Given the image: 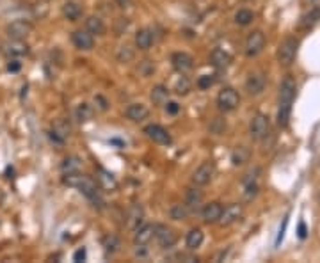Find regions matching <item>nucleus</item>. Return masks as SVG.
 Here are the masks:
<instances>
[{
    "instance_id": "1",
    "label": "nucleus",
    "mask_w": 320,
    "mask_h": 263,
    "mask_svg": "<svg viewBox=\"0 0 320 263\" xmlns=\"http://www.w3.org/2000/svg\"><path fill=\"white\" fill-rule=\"evenodd\" d=\"M297 84L292 77H285L279 85L278 95V125L281 128H286L290 123V116H292V103L296 100Z\"/></svg>"
},
{
    "instance_id": "2",
    "label": "nucleus",
    "mask_w": 320,
    "mask_h": 263,
    "mask_svg": "<svg viewBox=\"0 0 320 263\" xmlns=\"http://www.w3.org/2000/svg\"><path fill=\"white\" fill-rule=\"evenodd\" d=\"M63 182H64V185L73 187V189L80 190V192L84 194L89 201H93V203H103L102 196H100L98 183H96V180H93L91 176L80 174V171L70 172V174H64Z\"/></svg>"
},
{
    "instance_id": "3",
    "label": "nucleus",
    "mask_w": 320,
    "mask_h": 263,
    "mask_svg": "<svg viewBox=\"0 0 320 263\" xmlns=\"http://www.w3.org/2000/svg\"><path fill=\"white\" fill-rule=\"evenodd\" d=\"M297 48H299V41H297L294 36H288L285 38L278 46V52H276V57H278V63L281 66H290L294 63L297 55Z\"/></svg>"
},
{
    "instance_id": "4",
    "label": "nucleus",
    "mask_w": 320,
    "mask_h": 263,
    "mask_svg": "<svg viewBox=\"0 0 320 263\" xmlns=\"http://www.w3.org/2000/svg\"><path fill=\"white\" fill-rule=\"evenodd\" d=\"M271 133V120L267 114H254L249 123V135L253 140H264Z\"/></svg>"
},
{
    "instance_id": "5",
    "label": "nucleus",
    "mask_w": 320,
    "mask_h": 263,
    "mask_svg": "<svg viewBox=\"0 0 320 263\" xmlns=\"http://www.w3.org/2000/svg\"><path fill=\"white\" fill-rule=\"evenodd\" d=\"M239 103H240V96L233 87H224L217 95V107L222 112H233L239 107Z\"/></svg>"
},
{
    "instance_id": "6",
    "label": "nucleus",
    "mask_w": 320,
    "mask_h": 263,
    "mask_svg": "<svg viewBox=\"0 0 320 263\" xmlns=\"http://www.w3.org/2000/svg\"><path fill=\"white\" fill-rule=\"evenodd\" d=\"M34 25L28 20H14L6 27V34L9 39H25L32 34Z\"/></svg>"
},
{
    "instance_id": "7",
    "label": "nucleus",
    "mask_w": 320,
    "mask_h": 263,
    "mask_svg": "<svg viewBox=\"0 0 320 263\" xmlns=\"http://www.w3.org/2000/svg\"><path fill=\"white\" fill-rule=\"evenodd\" d=\"M242 214H244L242 204L229 203L226 208H222V214H221V217H219L217 224L221 226V228H228V226L235 224L237 221H240V219H242Z\"/></svg>"
},
{
    "instance_id": "8",
    "label": "nucleus",
    "mask_w": 320,
    "mask_h": 263,
    "mask_svg": "<svg viewBox=\"0 0 320 263\" xmlns=\"http://www.w3.org/2000/svg\"><path fill=\"white\" fill-rule=\"evenodd\" d=\"M265 48V34L261 31H254L247 36L246 45H244V50H246L247 57H256L264 52Z\"/></svg>"
},
{
    "instance_id": "9",
    "label": "nucleus",
    "mask_w": 320,
    "mask_h": 263,
    "mask_svg": "<svg viewBox=\"0 0 320 263\" xmlns=\"http://www.w3.org/2000/svg\"><path fill=\"white\" fill-rule=\"evenodd\" d=\"M153 239H157L159 246L164 247V249H169V247H172L178 242L176 231L165 224H155V237H153Z\"/></svg>"
},
{
    "instance_id": "10",
    "label": "nucleus",
    "mask_w": 320,
    "mask_h": 263,
    "mask_svg": "<svg viewBox=\"0 0 320 263\" xmlns=\"http://www.w3.org/2000/svg\"><path fill=\"white\" fill-rule=\"evenodd\" d=\"M125 224H127V228L130 231H135V229L144 224V208H142V204L134 203L128 208L127 215H125Z\"/></svg>"
},
{
    "instance_id": "11",
    "label": "nucleus",
    "mask_w": 320,
    "mask_h": 263,
    "mask_svg": "<svg viewBox=\"0 0 320 263\" xmlns=\"http://www.w3.org/2000/svg\"><path fill=\"white\" fill-rule=\"evenodd\" d=\"M214 174H215V165L212 164V162H203V164L194 171L192 183L197 187L208 185V183L212 182V178H214Z\"/></svg>"
},
{
    "instance_id": "12",
    "label": "nucleus",
    "mask_w": 320,
    "mask_h": 263,
    "mask_svg": "<svg viewBox=\"0 0 320 263\" xmlns=\"http://www.w3.org/2000/svg\"><path fill=\"white\" fill-rule=\"evenodd\" d=\"M144 133L148 135L150 140H153L155 144H160V146H169V144L172 142L171 139V133L165 130L164 127H160V125H148V127L144 128Z\"/></svg>"
},
{
    "instance_id": "13",
    "label": "nucleus",
    "mask_w": 320,
    "mask_h": 263,
    "mask_svg": "<svg viewBox=\"0 0 320 263\" xmlns=\"http://www.w3.org/2000/svg\"><path fill=\"white\" fill-rule=\"evenodd\" d=\"M71 41H73L75 48L84 50V52H89V50L95 48V36L85 31V28L84 31H82V28L75 31L73 34H71Z\"/></svg>"
},
{
    "instance_id": "14",
    "label": "nucleus",
    "mask_w": 320,
    "mask_h": 263,
    "mask_svg": "<svg viewBox=\"0 0 320 263\" xmlns=\"http://www.w3.org/2000/svg\"><path fill=\"white\" fill-rule=\"evenodd\" d=\"M48 133H50V139L55 144H64V140H66L71 133V127L66 120H55L52 125V130Z\"/></svg>"
},
{
    "instance_id": "15",
    "label": "nucleus",
    "mask_w": 320,
    "mask_h": 263,
    "mask_svg": "<svg viewBox=\"0 0 320 263\" xmlns=\"http://www.w3.org/2000/svg\"><path fill=\"white\" fill-rule=\"evenodd\" d=\"M171 64L180 75H185L194 68V59L192 55H189L185 52H176L171 55Z\"/></svg>"
},
{
    "instance_id": "16",
    "label": "nucleus",
    "mask_w": 320,
    "mask_h": 263,
    "mask_svg": "<svg viewBox=\"0 0 320 263\" xmlns=\"http://www.w3.org/2000/svg\"><path fill=\"white\" fill-rule=\"evenodd\" d=\"M265 84H267V78H265V75L260 73V71H254V73H251L249 77H247L246 91L249 93L251 96H256V95H260V93L265 89Z\"/></svg>"
},
{
    "instance_id": "17",
    "label": "nucleus",
    "mask_w": 320,
    "mask_h": 263,
    "mask_svg": "<svg viewBox=\"0 0 320 263\" xmlns=\"http://www.w3.org/2000/svg\"><path fill=\"white\" fill-rule=\"evenodd\" d=\"M221 214H222V204L219 201H210L201 210V217H203V221L207 224H215L219 221V217H221Z\"/></svg>"
},
{
    "instance_id": "18",
    "label": "nucleus",
    "mask_w": 320,
    "mask_h": 263,
    "mask_svg": "<svg viewBox=\"0 0 320 263\" xmlns=\"http://www.w3.org/2000/svg\"><path fill=\"white\" fill-rule=\"evenodd\" d=\"M96 183H98L100 189L107 190V192H114V190L118 189L116 178H114L109 171H105V169H102V167L96 169Z\"/></svg>"
},
{
    "instance_id": "19",
    "label": "nucleus",
    "mask_w": 320,
    "mask_h": 263,
    "mask_svg": "<svg viewBox=\"0 0 320 263\" xmlns=\"http://www.w3.org/2000/svg\"><path fill=\"white\" fill-rule=\"evenodd\" d=\"M125 116L130 121H134V123H141V121H144L150 116V109L146 105H142V103H132L125 110Z\"/></svg>"
},
{
    "instance_id": "20",
    "label": "nucleus",
    "mask_w": 320,
    "mask_h": 263,
    "mask_svg": "<svg viewBox=\"0 0 320 263\" xmlns=\"http://www.w3.org/2000/svg\"><path fill=\"white\" fill-rule=\"evenodd\" d=\"M210 64L217 70H226V68L231 64V55H229L226 50L222 48H215L212 50L210 53Z\"/></svg>"
},
{
    "instance_id": "21",
    "label": "nucleus",
    "mask_w": 320,
    "mask_h": 263,
    "mask_svg": "<svg viewBox=\"0 0 320 263\" xmlns=\"http://www.w3.org/2000/svg\"><path fill=\"white\" fill-rule=\"evenodd\" d=\"M4 48L9 57H23L28 53V45L25 43V39H11Z\"/></svg>"
},
{
    "instance_id": "22",
    "label": "nucleus",
    "mask_w": 320,
    "mask_h": 263,
    "mask_svg": "<svg viewBox=\"0 0 320 263\" xmlns=\"http://www.w3.org/2000/svg\"><path fill=\"white\" fill-rule=\"evenodd\" d=\"M203 190L199 189L197 185L190 187V189H187L185 192V204L190 208V210H196V208H199V204L203 203Z\"/></svg>"
},
{
    "instance_id": "23",
    "label": "nucleus",
    "mask_w": 320,
    "mask_h": 263,
    "mask_svg": "<svg viewBox=\"0 0 320 263\" xmlns=\"http://www.w3.org/2000/svg\"><path fill=\"white\" fill-rule=\"evenodd\" d=\"M153 34L150 28H139L137 32H135V46H137L139 50H142V52H146V50H150L153 46Z\"/></svg>"
},
{
    "instance_id": "24",
    "label": "nucleus",
    "mask_w": 320,
    "mask_h": 263,
    "mask_svg": "<svg viewBox=\"0 0 320 263\" xmlns=\"http://www.w3.org/2000/svg\"><path fill=\"white\" fill-rule=\"evenodd\" d=\"M153 237H155V224H142L141 228L135 229L134 242L135 246H137V244H144L146 246Z\"/></svg>"
},
{
    "instance_id": "25",
    "label": "nucleus",
    "mask_w": 320,
    "mask_h": 263,
    "mask_svg": "<svg viewBox=\"0 0 320 263\" xmlns=\"http://www.w3.org/2000/svg\"><path fill=\"white\" fill-rule=\"evenodd\" d=\"M82 6L78 2H73V0H70V2H66L63 6V14L66 20L70 21H78L82 18Z\"/></svg>"
},
{
    "instance_id": "26",
    "label": "nucleus",
    "mask_w": 320,
    "mask_h": 263,
    "mask_svg": "<svg viewBox=\"0 0 320 263\" xmlns=\"http://www.w3.org/2000/svg\"><path fill=\"white\" fill-rule=\"evenodd\" d=\"M203 240H205L203 231H201L199 228H192L189 233H187V237H185L187 249H189V251H196V249H199L201 244H203Z\"/></svg>"
},
{
    "instance_id": "27",
    "label": "nucleus",
    "mask_w": 320,
    "mask_h": 263,
    "mask_svg": "<svg viewBox=\"0 0 320 263\" xmlns=\"http://www.w3.org/2000/svg\"><path fill=\"white\" fill-rule=\"evenodd\" d=\"M150 100L153 102V105H164L165 102L169 100V89L165 87V85H155V87L152 89V93H150Z\"/></svg>"
},
{
    "instance_id": "28",
    "label": "nucleus",
    "mask_w": 320,
    "mask_h": 263,
    "mask_svg": "<svg viewBox=\"0 0 320 263\" xmlns=\"http://www.w3.org/2000/svg\"><path fill=\"white\" fill-rule=\"evenodd\" d=\"M85 31L91 32L93 36H103L105 34V23L102 18L98 16H89L85 20Z\"/></svg>"
},
{
    "instance_id": "29",
    "label": "nucleus",
    "mask_w": 320,
    "mask_h": 263,
    "mask_svg": "<svg viewBox=\"0 0 320 263\" xmlns=\"http://www.w3.org/2000/svg\"><path fill=\"white\" fill-rule=\"evenodd\" d=\"M190 212L192 210H190L185 203H176V204H172L171 210H169V217H171L172 221H187Z\"/></svg>"
},
{
    "instance_id": "30",
    "label": "nucleus",
    "mask_w": 320,
    "mask_h": 263,
    "mask_svg": "<svg viewBox=\"0 0 320 263\" xmlns=\"http://www.w3.org/2000/svg\"><path fill=\"white\" fill-rule=\"evenodd\" d=\"M80 169H82V160L78 157H75V155L66 157L63 160V164H61V171H63L64 174H70V172H78Z\"/></svg>"
},
{
    "instance_id": "31",
    "label": "nucleus",
    "mask_w": 320,
    "mask_h": 263,
    "mask_svg": "<svg viewBox=\"0 0 320 263\" xmlns=\"http://www.w3.org/2000/svg\"><path fill=\"white\" fill-rule=\"evenodd\" d=\"M102 246L107 254H116V253H120V249H121V240H120V237H116V235H107V237H103Z\"/></svg>"
},
{
    "instance_id": "32",
    "label": "nucleus",
    "mask_w": 320,
    "mask_h": 263,
    "mask_svg": "<svg viewBox=\"0 0 320 263\" xmlns=\"http://www.w3.org/2000/svg\"><path fill=\"white\" fill-rule=\"evenodd\" d=\"M75 116H77V120L80 123H88V121H91L95 118V107L89 105V103H80L77 107V110H75Z\"/></svg>"
},
{
    "instance_id": "33",
    "label": "nucleus",
    "mask_w": 320,
    "mask_h": 263,
    "mask_svg": "<svg viewBox=\"0 0 320 263\" xmlns=\"http://www.w3.org/2000/svg\"><path fill=\"white\" fill-rule=\"evenodd\" d=\"M247 160H249V150H247L246 146H239L233 150V153H231L233 165H244Z\"/></svg>"
},
{
    "instance_id": "34",
    "label": "nucleus",
    "mask_w": 320,
    "mask_h": 263,
    "mask_svg": "<svg viewBox=\"0 0 320 263\" xmlns=\"http://www.w3.org/2000/svg\"><path fill=\"white\" fill-rule=\"evenodd\" d=\"M254 20V13L251 9H239L235 13V23L240 25V27H246V25L253 23Z\"/></svg>"
},
{
    "instance_id": "35",
    "label": "nucleus",
    "mask_w": 320,
    "mask_h": 263,
    "mask_svg": "<svg viewBox=\"0 0 320 263\" xmlns=\"http://www.w3.org/2000/svg\"><path fill=\"white\" fill-rule=\"evenodd\" d=\"M320 20V9H311L310 13L306 14V16H303V20H301L299 27L303 28V31H308V28H311L315 23Z\"/></svg>"
},
{
    "instance_id": "36",
    "label": "nucleus",
    "mask_w": 320,
    "mask_h": 263,
    "mask_svg": "<svg viewBox=\"0 0 320 263\" xmlns=\"http://www.w3.org/2000/svg\"><path fill=\"white\" fill-rule=\"evenodd\" d=\"M116 57H118V61H120V63L127 64V63H132V61H134L135 52H134V48H130L128 45H125V46H121V48L118 50Z\"/></svg>"
},
{
    "instance_id": "37",
    "label": "nucleus",
    "mask_w": 320,
    "mask_h": 263,
    "mask_svg": "<svg viewBox=\"0 0 320 263\" xmlns=\"http://www.w3.org/2000/svg\"><path fill=\"white\" fill-rule=\"evenodd\" d=\"M189 91H190V80L182 75V77H180L178 80H176V84H174V93H176V95L185 96V95H189Z\"/></svg>"
},
{
    "instance_id": "38",
    "label": "nucleus",
    "mask_w": 320,
    "mask_h": 263,
    "mask_svg": "<svg viewBox=\"0 0 320 263\" xmlns=\"http://www.w3.org/2000/svg\"><path fill=\"white\" fill-rule=\"evenodd\" d=\"M215 80H217V78H215V75H201V77L197 78L196 85L199 89H210L212 85L215 84Z\"/></svg>"
},
{
    "instance_id": "39",
    "label": "nucleus",
    "mask_w": 320,
    "mask_h": 263,
    "mask_svg": "<svg viewBox=\"0 0 320 263\" xmlns=\"http://www.w3.org/2000/svg\"><path fill=\"white\" fill-rule=\"evenodd\" d=\"M153 71H155V64H153V61H150V59L141 61V64H139V73H141L142 77H150Z\"/></svg>"
},
{
    "instance_id": "40",
    "label": "nucleus",
    "mask_w": 320,
    "mask_h": 263,
    "mask_svg": "<svg viewBox=\"0 0 320 263\" xmlns=\"http://www.w3.org/2000/svg\"><path fill=\"white\" fill-rule=\"evenodd\" d=\"M258 190H260V187L256 185V182L247 183L246 190H244V199H246V201H253L254 197L258 196Z\"/></svg>"
},
{
    "instance_id": "41",
    "label": "nucleus",
    "mask_w": 320,
    "mask_h": 263,
    "mask_svg": "<svg viewBox=\"0 0 320 263\" xmlns=\"http://www.w3.org/2000/svg\"><path fill=\"white\" fill-rule=\"evenodd\" d=\"M224 130H226V121H222L221 118H214V121L210 125V132L215 133V135H221Z\"/></svg>"
},
{
    "instance_id": "42",
    "label": "nucleus",
    "mask_w": 320,
    "mask_h": 263,
    "mask_svg": "<svg viewBox=\"0 0 320 263\" xmlns=\"http://www.w3.org/2000/svg\"><path fill=\"white\" fill-rule=\"evenodd\" d=\"M128 18H118L116 20V27H114V31H116V36H121L125 31L128 28Z\"/></svg>"
},
{
    "instance_id": "43",
    "label": "nucleus",
    "mask_w": 320,
    "mask_h": 263,
    "mask_svg": "<svg viewBox=\"0 0 320 263\" xmlns=\"http://www.w3.org/2000/svg\"><path fill=\"white\" fill-rule=\"evenodd\" d=\"M164 105H165V112L171 114V116H176V114L180 112V105L176 102H169V100H167Z\"/></svg>"
},
{
    "instance_id": "44",
    "label": "nucleus",
    "mask_w": 320,
    "mask_h": 263,
    "mask_svg": "<svg viewBox=\"0 0 320 263\" xmlns=\"http://www.w3.org/2000/svg\"><path fill=\"white\" fill-rule=\"evenodd\" d=\"M286 226H288V215H286L285 219H283V224H281V228H279V233H278V239H276V247L281 244V240H283V237H285V231H286Z\"/></svg>"
},
{
    "instance_id": "45",
    "label": "nucleus",
    "mask_w": 320,
    "mask_h": 263,
    "mask_svg": "<svg viewBox=\"0 0 320 263\" xmlns=\"http://www.w3.org/2000/svg\"><path fill=\"white\" fill-rule=\"evenodd\" d=\"M260 174V169H254V171H251V172H247L246 174V178L242 180V183L244 185H247V183H253V182H256V176Z\"/></svg>"
},
{
    "instance_id": "46",
    "label": "nucleus",
    "mask_w": 320,
    "mask_h": 263,
    "mask_svg": "<svg viewBox=\"0 0 320 263\" xmlns=\"http://www.w3.org/2000/svg\"><path fill=\"white\" fill-rule=\"evenodd\" d=\"M95 103H98V109L100 110H107V109H109V103H107V100L103 98V96H96Z\"/></svg>"
},
{
    "instance_id": "47",
    "label": "nucleus",
    "mask_w": 320,
    "mask_h": 263,
    "mask_svg": "<svg viewBox=\"0 0 320 263\" xmlns=\"http://www.w3.org/2000/svg\"><path fill=\"white\" fill-rule=\"evenodd\" d=\"M116 2V6L120 7V9H128V7H132V0H114Z\"/></svg>"
},
{
    "instance_id": "48",
    "label": "nucleus",
    "mask_w": 320,
    "mask_h": 263,
    "mask_svg": "<svg viewBox=\"0 0 320 263\" xmlns=\"http://www.w3.org/2000/svg\"><path fill=\"white\" fill-rule=\"evenodd\" d=\"M73 260L75 261H84L85 260V249H78L77 253H75Z\"/></svg>"
},
{
    "instance_id": "49",
    "label": "nucleus",
    "mask_w": 320,
    "mask_h": 263,
    "mask_svg": "<svg viewBox=\"0 0 320 263\" xmlns=\"http://www.w3.org/2000/svg\"><path fill=\"white\" fill-rule=\"evenodd\" d=\"M21 68V64L18 63V61H9V64H7V70L9 71H18Z\"/></svg>"
},
{
    "instance_id": "50",
    "label": "nucleus",
    "mask_w": 320,
    "mask_h": 263,
    "mask_svg": "<svg viewBox=\"0 0 320 263\" xmlns=\"http://www.w3.org/2000/svg\"><path fill=\"white\" fill-rule=\"evenodd\" d=\"M299 239H306V235H308V231H306V224H304L303 221L299 222Z\"/></svg>"
},
{
    "instance_id": "51",
    "label": "nucleus",
    "mask_w": 320,
    "mask_h": 263,
    "mask_svg": "<svg viewBox=\"0 0 320 263\" xmlns=\"http://www.w3.org/2000/svg\"><path fill=\"white\" fill-rule=\"evenodd\" d=\"M2 201H4V192L0 190V204H2Z\"/></svg>"
},
{
    "instance_id": "52",
    "label": "nucleus",
    "mask_w": 320,
    "mask_h": 263,
    "mask_svg": "<svg viewBox=\"0 0 320 263\" xmlns=\"http://www.w3.org/2000/svg\"><path fill=\"white\" fill-rule=\"evenodd\" d=\"M244 2H253V0H244Z\"/></svg>"
}]
</instances>
